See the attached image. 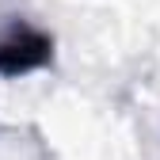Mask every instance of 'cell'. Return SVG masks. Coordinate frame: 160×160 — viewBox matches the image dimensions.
I'll return each instance as SVG.
<instances>
[{"label": "cell", "instance_id": "6da1fadb", "mask_svg": "<svg viewBox=\"0 0 160 160\" xmlns=\"http://www.w3.org/2000/svg\"><path fill=\"white\" fill-rule=\"evenodd\" d=\"M53 61V38L34 23H12L0 38V76H27Z\"/></svg>", "mask_w": 160, "mask_h": 160}]
</instances>
